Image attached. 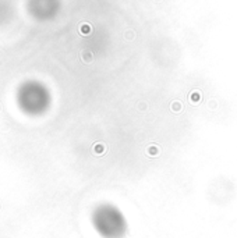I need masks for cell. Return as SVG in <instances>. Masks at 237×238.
<instances>
[{"label": "cell", "instance_id": "1", "mask_svg": "<svg viewBox=\"0 0 237 238\" xmlns=\"http://www.w3.org/2000/svg\"><path fill=\"white\" fill-rule=\"evenodd\" d=\"M92 223L103 238H123L127 233V223L123 213L110 203H103L95 209Z\"/></svg>", "mask_w": 237, "mask_h": 238}]
</instances>
